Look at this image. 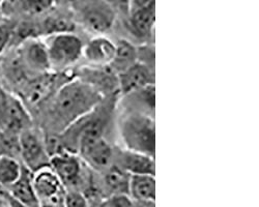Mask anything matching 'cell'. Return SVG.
Here are the masks:
<instances>
[{
    "mask_svg": "<svg viewBox=\"0 0 259 207\" xmlns=\"http://www.w3.org/2000/svg\"><path fill=\"white\" fill-rule=\"evenodd\" d=\"M110 207H135V201L128 195H113L107 199Z\"/></svg>",
    "mask_w": 259,
    "mask_h": 207,
    "instance_id": "20",
    "label": "cell"
},
{
    "mask_svg": "<svg viewBox=\"0 0 259 207\" xmlns=\"http://www.w3.org/2000/svg\"><path fill=\"white\" fill-rule=\"evenodd\" d=\"M78 79L92 86L102 96L105 92L113 93L115 91H119L117 75L114 74L109 67L85 68L81 71Z\"/></svg>",
    "mask_w": 259,
    "mask_h": 207,
    "instance_id": "12",
    "label": "cell"
},
{
    "mask_svg": "<svg viewBox=\"0 0 259 207\" xmlns=\"http://www.w3.org/2000/svg\"><path fill=\"white\" fill-rule=\"evenodd\" d=\"M39 207H56V206H54V205H52L50 203H40Z\"/></svg>",
    "mask_w": 259,
    "mask_h": 207,
    "instance_id": "24",
    "label": "cell"
},
{
    "mask_svg": "<svg viewBox=\"0 0 259 207\" xmlns=\"http://www.w3.org/2000/svg\"><path fill=\"white\" fill-rule=\"evenodd\" d=\"M114 55L115 43L105 35H96L83 46L82 57L85 58L89 67L92 68L109 67Z\"/></svg>",
    "mask_w": 259,
    "mask_h": 207,
    "instance_id": "8",
    "label": "cell"
},
{
    "mask_svg": "<svg viewBox=\"0 0 259 207\" xmlns=\"http://www.w3.org/2000/svg\"><path fill=\"white\" fill-rule=\"evenodd\" d=\"M123 149L155 158L156 128L154 117L128 111L119 123Z\"/></svg>",
    "mask_w": 259,
    "mask_h": 207,
    "instance_id": "2",
    "label": "cell"
},
{
    "mask_svg": "<svg viewBox=\"0 0 259 207\" xmlns=\"http://www.w3.org/2000/svg\"><path fill=\"white\" fill-rule=\"evenodd\" d=\"M131 175L124 172L116 165H111L106 170V189L113 195H128V182Z\"/></svg>",
    "mask_w": 259,
    "mask_h": 207,
    "instance_id": "16",
    "label": "cell"
},
{
    "mask_svg": "<svg viewBox=\"0 0 259 207\" xmlns=\"http://www.w3.org/2000/svg\"><path fill=\"white\" fill-rule=\"evenodd\" d=\"M23 167L8 154L0 156V185L12 186L22 173Z\"/></svg>",
    "mask_w": 259,
    "mask_h": 207,
    "instance_id": "17",
    "label": "cell"
},
{
    "mask_svg": "<svg viewBox=\"0 0 259 207\" xmlns=\"http://www.w3.org/2000/svg\"><path fill=\"white\" fill-rule=\"evenodd\" d=\"M138 62V50L131 41L119 39L115 43V55L109 68L119 75Z\"/></svg>",
    "mask_w": 259,
    "mask_h": 207,
    "instance_id": "14",
    "label": "cell"
},
{
    "mask_svg": "<svg viewBox=\"0 0 259 207\" xmlns=\"http://www.w3.org/2000/svg\"><path fill=\"white\" fill-rule=\"evenodd\" d=\"M128 24L138 38L153 35L156 18L155 2H131L128 4Z\"/></svg>",
    "mask_w": 259,
    "mask_h": 207,
    "instance_id": "6",
    "label": "cell"
},
{
    "mask_svg": "<svg viewBox=\"0 0 259 207\" xmlns=\"http://www.w3.org/2000/svg\"><path fill=\"white\" fill-rule=\"evenodd\" d=\"M113 160H116L114 165L130 175L155 176V159L153 157L120 149L117 153L114 152Z\"/></svg>",
    "mask_w": 259,
    "mask_h": 207,
    "instance_id": "11",
    "label": "cell"
},
{
    "mask_svg": "<svg viewBox=\"0 0 259 207\" xmlns=\"http://www.w3.org/2000/svg\"><path fill=\"white\" fill-rule=\"evenodd\" d=\"M21 61L26 70L38 75L48 74L51 70L48 52L44 40L35 37L27 38L19 52Z\"/></svg>",
    "mask_w": 259,
    "mask_h": 207,
    "instance_id": "7",
    "label": "cell"
},
{
    "mask_svg": "<svg viewBox=\"0 0 259 207\" xmlns=\"http://www.w3.org/2000/svg\"><path fill=\"white\" fill-rule=\"evenodd\" d=\"M51 70L63 71L82 57L83 41L73 32L56 33L49 35L45 40Z\"/></svg>",
    "mask_w": 259,
    "mask_h": 207,
    "instance_id": "3",
    "label": "cell"
},
{
    "mask_svg": "<svg viewBox=\"0 0 259 207\" xmlns=\"http://www.w3.org/2000/svg\"><path fill=\"white\" fill-rule=\"evenodd\" d=\"M128 196L134 201H155L156 180L154 175H131Z\"/></svg>",
    "mask_w": 259,
    "mask_h": 207,
    "instance_id": "15",
    "label": "cell"
},
{
    "mask_svg": "<svg viewBox=\"0 0 259 207\" xmlns=\"http://www.w3.org/2000/svg\"><path fill=\"white\" fill-rule=\"evenodd\" d=\"M102 98L97 90L79 79L64 83L56 92L52 106L53 120L59 127L60 133L93 112Z\"/></svg>",
    "mask_w": 259,
    "mask_h": 207,
    "instance_id": "1",
    "label": "cell"
},
{
    "mask_svg": "<svg viewBox=\"0 0 259 207\" xmlns=\"http://www.w3.org/2000/svg\"><path fill=\"white\" fill-rule=\"evenodd\" d=\"M63 207H90V203L82 192L71 190L64 195Z\"/></svg>",
    "mask_w": 259,
    "mask_h": 207,
    "instance_id": "19",
    "label": "cell"
},
{
    "mask_svg": "<svg viewBox=\"0 0 259 207\" xmlns=\"http://www.w3.org/2000/svg\"><path fill=\"white\" fill-rule=\"evenodd\" d=\"M13 35V28L8 24H0V56L6 51Z\"/></svg>",
    "mask_w": 259,
    "mask_h": 207,
    "instance_id": "21",
    "label": "cell"
},
{
    "mask_svg": "<svg viewBox=\"0 0 259 207\" xmlns=\"http://www.w3.org/2000/svg\"><path fill=\"white\" fill-rule=\"evenodd\" d=\"M50 167L57 175L64 189L77 184L82 174L80 158L72 152H64L50 159Z\"/></svg>",
    "mask_w": 259,
    "mask_h": 207,
    "instance_id": "10",
    "label": "cell"
},
{
    "mask_svg": "<svg viewBox=\"0 0 259 207\" xmlns=\"http://www.w3.org/2000/svg\"><path fill=\"white\" fill-rule=\"evenodd\" d=\"M52 78L49 76V74L41 75V77L35 79L27 87L25 99L30 105H36L47 95L52 85Z\"/></svg>",
    "mask_w": 259,
    "mask_h": 207,
    "instance_id": "18",
    "label": "cell"
},
{
    "mask_svg": "<svg viewBox=\"0 0 259 207\" xmlns=\"http://www.w3.org/2000/svg\"><path fill=\"white\" fill-rule=\"evenodd\" d=\"M72 7L80 24L97 35H103L114 24L115 10L110 3L90 0L73 3Z\"/></svg>",
    "mask_w": 259,
    "mask_h": 207,
    "instance_id": "4",
    "label": "cell"
},
{
    "mask_svg": "<svg viewBox=\"0 0 259 207\" xmlns=\"http://www.w3.org/2000/svg\"><path fill=\"white\" fill-rule=\"evenodd\" d=\"M10 93H8L3 86H0V130L3 131L4 123L8 111L9 100H10Z\"/></svg>",
    "mask_w": 259,
    "mask_h": 207,
    "instance_id": "22",
    "label": "cell"
},
{
    "mask_svg": "<svg viewBox=\"0 0 259 207\" xmlns=\"http://www.w3.org/2000/svg\"><path fill=\"white\" fill-rule=\"evenodd\" d=\"M135 207H156L155 201H135Z\"/></svg>",
    "mask_w": 259,
    "mask_h": 207,
    "instance_id": "23",
    "label": "cell"
},
{
    "mask_svg": "<svg viewBox=\"0 0 259 207\" xmlns=\"http://www.w3.org/2000/svg\"><path fill=\"white\" fill-rule=\"evenodd\" d=\"M2 8H0V16H2ZM0 24H2V17H0Z\"/></svg>",
    "mask_w": 259,
    "mask_h": 207,
    "instance_id": "25",
    "label": "cell"
},
{
    "mask_svg": "<svg viewBox=\"0 0 259 207\" xmlns=\"http://www.w3.org/2000/svg\"><path fill=\"white\" fill-rule=\"evenodd\" d=\"M18 146L25 168L31 173L50 166V157L46 149L45 140L31 128L18 135Z\"/></svg>",
    "mask_w": 259,
    "mask_h": 207,
    "instance_id": "5",
    "label": "cell"
},
{
    "mask_svg": "<svg viewBox=\"0 0 259 207\" xmlns=\"http://www.w3.org/2000/svg\"><path fill=\"white\" fill-rule=\"evenodd\" d=\"M118 89L122 95L128 94L141 88L155 85V69L140 62L117 75Z\"/></svg>",
    "mask_w": 259,
    "mask_h": 207,
    "instance_id": "9",
    "label": "cell"
},
{
    "mask_svg": "<svg viewBox=\"0 0 259 207\" xmlns=\"http://www.w3.org/2000/svg\"><path fill=\"white\" fill-rule=\"evenodd\" d=\"M11 197L26 207H39L40 202L35 194L32 184V173L25 167L19 179L10 186Z\"/></svg>",
    "mask_w": 259,
    "mask_h": 207,
    "instance_id": "13",
    "label": "cell"
}]
</instances>
